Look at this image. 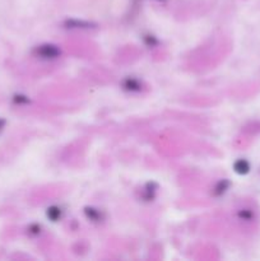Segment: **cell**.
I'll list each match as a JSON object with an SVG mask.
<instances>
[{
	"label": "cell",
	"mask_w": 260,
	"mask_h": 261,
	"mask_svg": "<svg viewBox=\"0 0 260 261\" xmlns=\"http://www.w3.org/2000/svg\"><path fill=\"white\" fill-rule=\"evenodd\" d=\"M59 55V50L56 46L45 45L37 47V56L40 59H55Z\"/></svg>",
	"instance_id": "cell-1"
},
{
	"label": "cell",
	"mask_w": 260,
	"mask_h": 261,
	"mask_svg": "<svg viewBox=\"0 0 260 261\" xmlns=\"http://www.w3.org/2000/svg\"><path fill=\"white\" fill-rule=\"evenodd\" d=\"M124 89L129 92H139L140 91V83L139 81L134 78H126L124 81Z\"/></svg>",
	"instance_id": "cell-2"
},
{
	"label": "cell",
	"mask_w": 260,
	"mask_h": 261,
	"mask_svg": "<svg viewBox=\"0 0 260 261\" xmlns=\"http://www.w3.org/2000/svg\"><path fill=\"white\" fill-rule=\"evenodd\" d=\"M235 168H236V172L246 173L249 172V163H247L246 161H239V162L235 165Z\"/></svg>",
	"instance_id": "cell-3"
},
{
	"label": "cell",
	"mask_w": 260,
	"mask_h": 261,
	"mask_svg": "<svg viewBox=\"0 0 260 261\" xmlns=\"http://www.w3.org/2000/svg\"><path fill=\"white\" fill-rule=\"evenodd\" d=\"M4 124H5V122H4V120H2V119H0V130H2L3 127H4Z\"/></svg>",
	"instance_id": "cell-4"
}]
</instances>
